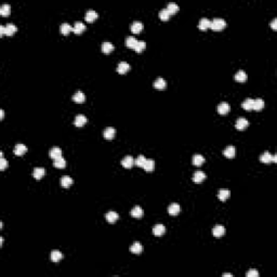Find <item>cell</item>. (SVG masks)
<instances>
[{"instance_id":"cell-21","label":"cell","mask_w":277,"mask_h":277,"mask_svg":"<svg viewBox=\"0 0 277 277\" xmlns=\"http://www.w3.org/2000/svg\"><path fill=\"white\" fill-rule=\"evenodd\" d=\"M166 232V228L162 224H156L153 228V233L155 236H162V234H165Z\"/></svg>"},{"instance_id":"cell-47","label":"cell","mask_w":277,"mask_h":277,"mask_svg":"<svg viewBox=\"0 0 277 277\" xmlns=\"http://www.w3.org/2000/svg\"><path fill=\"white\" fill-rule=\"evenodd\" d=\"M276 23H277V20L274 19L273 22L271 23V26H272V28H273V29H276Z\"/></svg>"},{"instance_id":"cell-39","label":"cell","mask_w":277,"mask_h":277,"mask_svg":"<svg viewBox=\"0 0 277 277\" xmlns=\"http://www.w3.org/2000/svg\"><path fill=\"white\" fill-rule=\"evenodd\" d=\"M242 108L246 110H252V106H253V99H246L244 102H242Z\"/></svg>"},{"instance_id":"cell-35","label":"cell","mask_w":277,"mask_h":277,"mask_svg":"<svg viewBox=\"0 0 277 277\" xmlns=\"http://www.w3.org/2000/svg\"><path fill=\"white\" fill-rule=\"evenodd\" d=\"M166 9H167L168 12H169L170 14H174V13H176L179 11V6L176 3V2H169Z\"/></svg>"},{"instance_id":"cell-45","label":"cell","mask_w":277,"mask_h":277,"mask_svg":"<svg viewBox=\"0 0 277 277\" xmlns=\"http://www.w3.org/2000/svg\"><path fill=\"white\" fill-rule=\"evenodd\" d=\"M7 166H8V162H7V160L4 159L3 157H1V158H0V169L4 170L7 168Z\"/></svg>"},{"instance_id":"cell-4","label":"cell","mask_w":277,"mask_h":277,"mask_svg":"<svg viewBox=\"0 0 277 277\" xmlns=\"http://www.w3.org/2000/svg\"><path fill=\"white\" fill-rule=\"evenodd\" d=\"M249 126V122L248 120L246 119V118H238L237 120H236V124H235V127L236 129H238V130H244V129H246L247 127Z\"/></svg>"},{"instance_id":"cell-23","label":"cell","mask_w":277,"mask_h":277,"mask_svg":"<svg viewBox=\"0 0 277 277\" xmlns=\"http://www.w3.org/2000/svg\"><path fill=\"white\" fill-rule=\"evenodd\" d=\"M45 173H46V170H45L44 168H40V167L35 168V169H34V171H33L34 178L37 179V180H40V179L45 176Z\"/></svg>"},{"instance_id":"cell-16","label":"cell","mask_w":277,"mask_h":277,"mask_svg":"<svg viewBox=\"0 0 277 277\" xmlns=\"http://www.w3.org/2000/svg\"><path fill=\"white\" fill-rule=\"evenodd\" d=\"M26 152H27V147L25 146L24 144H21V143H20V144H16L14 146V154H15V155L22 156V155H24Z\"/></svg>"},{"instance_id":"cell-10","label":"cell","mask_w":277,"mask_h":277,"mask_svg":"<svg viewBox=\"0 0 277 277\" xmlns=\"http://www.w3.org/2000/svg\"><path fill=\"white\" fill-rule=\"evenodd\" d=\"M230 195H231V192L228 188H221V190H219V193H218V197H219V199L221 201H225L226 199L230 197Z\"/></svg>"},{"instance_id":"cell-43","label":"cell","mask_w":277,"mask_h":277,"mask_svg":"<svg viewBox=\"0 0 277 277\" xmlns=\"http://www.w3.org/2000/svg\"><path fill=\"white\" fill-rule=\"evenodd\" d=\"M145 162H146V158H145L143 155H138V158H137V159H135L134 163L138 166V167L143 168V166H144Z\"/></svg>"},{"instance_id":"cell-46","label":"cell","mask_w":277,"mask_h":277,"mask_svg":"<svg viewBox=\"0 0 277 277\" xmlns=\"http://www.w3.org/2000/svg\"><path fill=\"white\" fill-rule=\"evenodd\" d=\"M4 25H0V36H4Z\"/></svg>"},{"instance_id":"cell-33","label":"cell","mask_w":277,"mask_h":277,"mask_svg":"<svg viewBox=\"0 0 277 277\" xmlns=\"http://www.w3.org/2000/svg\"><path fill=\"white\" fill-rule=\"evenodd\" d=\"M63 258V254L61 251L59 250H53L51 252V261L52 262H59V261H61Z\"/></svg>"},{"instance_id":"cell-3","label":"cell","mask_w":277,"mask_h":277,"mask_svg":"<svg viewBox=\"0 0 277 277\" xmlns=\"http://www.w3.org/2000/svg\"><path fill=\"white\" fill-rule=\"evenodd\" d=\"M231 107L230 104L228 102H221V103L218 105V113L221 115H226L228 112H230Z\"/></svg>"},{"instance_id":"cell-17","label":"cell","mask_w":277,"mask_h":277,"mask_svg":"<svg viewBox=\"0 0 277 277\" xmlns=\"http://www.w3.org/2000/svg\"><path fill=\"white\" fill-rule=\"evenodd\" d=\"M180 210H181V209H180V205H179V204H176V203L171 204V205L168 207V212H169V214H171V215L179 214Z\"/></svg>"},{"instance_id":"cell-12","label":"cell","mask_w":277,"mask_h":277,"mask_svg":"<svg viewBox=\"0 0 277 277\" xmlns=\"http://www.w3.org/2000/svg\"><path fill=\"white\" fill-rule=\"evenodd\" d=\"M205 179H206V174L205 172L203 171H196L194 173V176H193V181H194L195 183H197V184L201 183Z\"/></svg>"},{"instance_id":"cell-18","label":"cell","mask_w":277,"mask_h":277,"mask_svg":"<svg viewBox=\"0 0 277 277\" xmlns=\"http://www.w3.org/2000/svg\"><path fill=\"white\" fill-rule=\"evenodd\" d=\"M224 233H225V228L223 225H215L212 230V234L215 237H221L224 235Z\"/></svg>"},{"instance_id":"cell-27","label":"cell","mask_w":277,"mask_h":277,"mask_svg":"<svg viewBox=\"0 0 277 277\" xmlns=\"http://www.w3.org/2000/svg\"><path fill=\"white\" fill-rule=\"evenodd\" d=\"M138 40H137V38L133 37V36H129V37L126 38V46L128 48H131V49H134V47L137 46Z\"/></svg>"},{"instance_id":"cell-32","label":"cell","mask_w":277,"mask_h":277,"mask_svg":"<svg viewBox=\"0 0 277 277\" xmlns=\"http://www.w3.org/2000/svg\"><path fill=\"white\" fill-rule=\"evenodd\" d=\"M264 107V101L262 99H256L253 100V106L252 110H261Z\"/></svg>"},{"instance_id":"cell-40","label":"cell","mask_w":277,"mask_h":277,"mask_svg":"<svg viewBox=\"0 0 277 277\" xmlns=\"http://www.w3.org/2000/svg\"><path fill=\"white\" fill-rule=\"evenodd\" d=\"M11 13V7L10 4L4 3L0 7V14L1 15H9Z\"/></svg>"},{"instance_id":"cell-20","label":"cell","mask_w":277,"mask_h":277,"mask_svg":"<svg viewBox=\"0 0 277 277\" xmlns=\"http://www.w3.org/2000/svg\"><path fill=\"white\" fill-rule=\"evenodd\" d=\"M235 154H236V148L234 146H232V145L228 146L223 151V155L225 156L226 158H234Z\"/></svg>"},{"instance_id":"cell-22","label":"cell","mask_w":277,"mask_h":277,"mask_svg":"<svg viewBox=\"0 0 277 277\" xmlns=\"http://www.w3.org/2000/svg\"><path fill=\"white\" fill-rule=\"evenodd\" d=\"M129 69H130V65L127 62H120L117 66V72L119 74H126Z\"/></svg>"},{"instance_id":"cell-9","label":"cell","mask_w":277,"mask_h":277,"mask_svg":"<svg viewBox=\"0 0 277 277\" xmlns=\"http://www.w3.org/2000/svg\"><path fill=\"white\" fill-rule=\"evenodd\" d=\"M87 118H86V116H83V115H77L76 117H75V121H74V124H75V126L76 127H82V126H85L86 124H87Z\"/></svg>"},{"instance_id":"cell-50","label":"cell","mask_w":277,"mask_h":277,"mask_svg":"<svg viewBox=\"0 0 277 277\" xmlns=\"http://www.w3.org/2000/svg\"><path fill=\"white\" fill-rule=\"evenodd\" d=\"M2 244H3V237H0V245L2 246Z\"/></svg>"},{"instance_id":"cell-29","label":"cell","mask_w":277,"mask_h":277,"mask_svg":"<svg viewBox=\"0 0 277 277\" xmlns=\"http://www.w3.org/2000/svg\"><path fill=\"white\" fill-rule=\"evenodd\" d=\"M131 215L134 218H142L143 213H144V211H143V209L140 207V206H135V207L132 208V210H131Z\"/></svg>"},{"instance_id":"cell-19","label":"cell","mask_w":277,"mask_h":277,"mask_svg":"<svg viewBox=\"0 0 277 277\" xmlns=\"http://www.w3.org/2000/svg\"><path fill=\"white\" fill-rule=\"evenodd\" d=\"M85 29H86V26L82 22H76L74 26H73V31H74L75 34H77V35L85 31Z\"/></svg>"},{"instance_id":"cell-24","label":"cell","mask_w":277,"mask_h":277,"mask_svg":"<svg viewBox=\"0 0 277 277\" xmlns=\"http://www.w3.org/2000/svg\"><path fill=\"white\" fill-rule=\"evenodd\" d=\"M130 251L134 254H140L143 251V246L140 244V242H135L132 244V246L130 247Z\"/></svg>"},{"instance_id":"cell-25","label":"cell","mask_w":277,"mask_h":277,"mask_svg":"<svg viewBox=\"0 0 277 277\" xmlns=\"http://www.w3.org/2000/svg\"><path fill=\"white\" fill-rule=\"evenodd\" d=\"M142 29H143L142 22L135 21V22H133V23L131 24V31H132L133 34H138L141 31H142Z\"/></svg>"},{"instance_id":"cell-28","label":"cell","mask_w":277,"mask_h":277,"mask_svg":"<svg viewBox=\"0 0 277 277\" xmlns=\"http://www.w3.org/2000/svg\"><path fill=\"white\" fill-rule=\"evenodd\" d=\"M235 80L236 81H239V82H244V81L247 80V74L246 72H244V70H238L237 73L235 74Z\"/></svg>"},{"instance_id":"cell-11","label":"cell","mask_w":277,"mask_h":277,"mask_svg":"<svg viewBox=\"0 0 277 277\" xmlns=\"http://www.w3.org/2000/svg\"><path fill=\"white\" fill-rule=\"evenodd\" d=\"M210 25H211L210 20L207 19V17H203L198 23V28L201 29V31H206V29L210 28Z\"/></svg>"},{"instance_id":"cell-7","label":"cell","mask_w":277,"mask_h":277,"mask_svg":"<svg viewBox=\"0 0 277 277\" xmlns=\"http://www.w3.org/2000/svg\"><path fill=\"white\" fill-rule=\"evenodd\" d=\"M166 87H167V81H166L163 78H162V77L157 78L155 80V82H154V88H155V89L163 90V89H166Z\"/></svg>"},{"instance_id":"cell-41","label":"cell","mask_w":277,"mask_h":277,"mask_svg":"<svg viewBox=\"0 0 277 277\" xmlns=\"http://www.w3.org/2000/svg\"><path fill=\"white\" fill-rule=\"evenodd\" d=\"M145 48H146V42L143 41V40H138V44H137V46L134 47V49H133V50H135L138 53H140V52H142L143 50L145 49Z\"/></svg>"},{"instance_id":"cell-5","label":"cell","mask_w":277,"mask_h":277,"mask_svg":"<svg viewBox=\"0 0 277 277\" xmlns=\"http://www.w3.org/2000/svg\"><path fill=\"white\" fill-rule=\"evenodd\" d=\"M134 162L135 160L133 159L132 156H126V157L124 158V159L121 160V166L124 168H127V169H129V168H131L133 165H134Z\"/></svg>"},{"instance_id":"cell-37","label":"cell","mask_w":277,"mask_h":277,"mask_svg":"<svg viewBox=\"0 0 277 277\" xmlns=\"http://www.w3.org/2000/svg\"><path fill=\"white\" fill-rule=\"evenodd\" d=\"M72 184H73V179L70 178V176H62V179H61V185H62L63 187H69Z\"/></svg>"},{"instance_id":"cell-34","label":"cell","mask_w":277,"mask_h":277,"mask_svg":"<svg viewBox=\"0 0 277 277\" xmlns=\"http://www.w3.org/2000/svg\"><path fill=\"white\" fill-rule=\"evenodd\" d=\"M143 168H144L147 172L153 171V170L155 169V162H154L153 159H146V162H145Z\"/></svg>"},{"instance_id":"cell-26","label":"cell","mask_w":277,"mask_h":277,"mask_svg":"<svg viewBox=\"0 0 277 277\" xmlns=\"http://www.w3.org/2000/svg\"><path fill=\"white\" fill-rule=\"evenodd\" d=\"M73 100H74L75 102H77V103H82V102H85V100H86L85 93L82 91L75 92V94L73 95Z\"/></svg>"},{"instance_id":"cell-49","label":"cell","mask_w":277,"mask_h":277,"mask_svg":"<svg viewBox=\"0 0 277 277\" xmlns=\"http://www.w3.org/2000/svg\"><path fill=\"white\" fill-rule=\"evenodd\" d=\"M223 277H233V275H232V274H230V273H224L223 274Z\"/></svg>"},{"instance_id":"cell-13","label":"cell","mask_w":277,"mask_h":277,"mask_svg":"<svg viewBox=\"0 0 277 277\" xmlns=\"http://www.w3.org/2000/svg\"><path fill=\"white\" fill-rule=\"evenodd\" d=\"M49 155L52 159H56V158L62 156V149H61L60 147H52L49 152Z\"/></svg>"},{"instance_id":"cell-42","label":"cell","mask_w":277,"mask_h":277,"mask_svg":"<svg viewBox=\"0 0 277 277\" xmlns=\"http://www.w3.org/2000/svg\"><path fill=\"white\" fill-rule=\"evenodd\" d=\"M170 15H171V14L168 12L167 9H162V10L159 12V17H160V20H162V21H168V20H169V17H170Z\"/></svg>"},{"instance_id":"cell-8","label":"cell","mask_w":277,"mask_h":277,"mask_svg":"<svg viewBox=\"0 0 277 277\" xmlns=\"http://www.w3.org/2000/svg\"><path fill=\"white\" fill-rule=\"evenodd\" d=\"M115 134H116V130L113 127H107V128L103 131V137L107 138V140H112V138L115 137Z\"/></svg>"},{"instance_id":"cell-6","label":"cell","mask_w":277,"mask_h":277,"mask_svg":"<svg viewBox=\"0 0 277 277\" xmlns=\"http://www.w3.org/2000/svg\"><path fill=\"white\" fill-rule=\"evenodd\" d=\"M97 16H99V14H97L96 11L94 10H89L86 12L85 14V20L87 22H89V23H91V22H93L94 20L97 19Z\"/></svg>"},{"instance_id":"cell-44","label":"cell","mask_w":277,"mask_h":277,"mask_svg":"<svg viewBox=\"0 0 277 277\" xmlns=\"http://www.w3.org/2000/svg\"><path fill=\"white\" fill-rule=\"evenodd\" d=\"M247 277H258L259 276V272L256 271V270H250L249 272H247Z\"/></svg>"},{"instance_id":"cell-36","label":"cell","mask_w":277,"mask_h":277,"mask_svg":"<svg viewBox=\"0 0 277 277\" xmlns=\"http://www.w3.org/2000/svg\"><path fill=\"white\" fill-rule=\"evenodd\" d=\"M60 29H61V33H62L63 35H68L70 31H73V26L69 25L68 23H63L61 25Z\"/></svg>"},{"instance_id":"cell-38","label":"cell","mask_w":277,"mask_h":277,"mask_svg":"<svg viewBox=\"0 0 277 277\" xmlns=\"http://www.w3.org/2000/svg\"><path fill=\"white\" fill-rule=\"evenodd\" d=\"M53 165H54V167H55V168H65V166H66V160H65L64 158L61 156V157L54 159Z\"/></svg>"},{"instance_id":"cell-2","label":"cell","mask_w":277,"mask_h":277,"mask_svg":"<svg viewBox=\"0 0 277 277\" xmlns=\"http://www.w3.org/2000/svg\"><path fill=\"white\" fill-rule=\"evenodd\" d=\"M260 160L264 163L277 162V155H272L270 152H265L260 156Z\"/></svg>"},{"instance_id":"cell-1","label":"cell","mask_w":277,"mask_h":277,"mask_svg":"<svg viewBox=\"0 0 277 277\" xmlns=\"http://www.w3.org/2000/svg\"><path fill=\"white\" fill-rule=\"evenodd\" d=\"M226 26V22L224 21L223 19H220V17H215L211 21V25L210 28H212L213 31H221L224 27Z\"/></svg>"},{"instance_id":"cell-15","label":"cell","mask_w":277,"mask_h":277,"mask_svg":"<svg viewBox=\"0 0 277 277\" xmlns=\"http://www.w3.org/2000/svg\"><path fill=\"white\" fill-rule=\"evenodd\" d=\"M105 218L110 223H115L118 220V218H119V215H118V213L116 211H108L105 214Z\"/></svg>"},{"instance_id":"cell-14","label":"cell","mask_w":277,"mask_h":277,"mask_svg":"<svg viewBox=\"0 0 277 277\" xmlns=\"http://www.w3.org/2000/svg\"><path fill=\"white\" fill-rule=\"evenodd\" d=\"M17 31L16 26H15L13 23H8L4 27V35H8V36H12L15 31Z\"/></svg>"},{"instance_id":"cell-30","label":"cell","mask_w":277,"mask_h":277,"mask_svg":"<svg viewBox=\"0 0 277 277\" xmlns=\"http://www.w3.org/2000/svg\"><path fill=\"white\" fill-rule=\"evenodd\" d=\"M204 162H205V158H204V156L198 155V154L193 156V163H194L196 167H200Z\"/></svg>"},{"instance_id":"cell-48","label":"cell","mask_w":277,"mask_h":277,"mask_svg":"<svg viewBox=\"0 0 277 277\" xmlns=\"http://www.w3.org/2000/svg\"><path fill=\"white\" fill-rule=\"evenodd\" d=\"M0 117H1V119H3V117H4V112H3V110H0Z\"/></svg>"},{"instance_id":"cell-31","label":"cell","mask_w":277,"mask_h":277,"mask_svg":"<svg viewBox=\"0 0 277 277\" xmlns=\"http://www.w3.org/2000/svg\"><path fill=\"white\" fill-rule=\"evenodd\" d=\"M114 49H115L114 45L110 44V42L106 41V42H103V44H102V51H103L104 53H106V54L110 53Z\"/></svg>"}]
</instances>
